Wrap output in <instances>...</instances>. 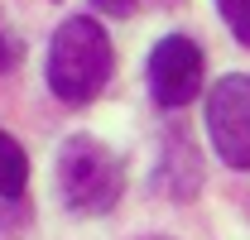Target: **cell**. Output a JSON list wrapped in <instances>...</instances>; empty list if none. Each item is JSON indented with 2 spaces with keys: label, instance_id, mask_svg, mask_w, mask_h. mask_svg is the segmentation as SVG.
Wrapping results in <instances>:
<instances>
[{
  "label": "cell",
  "instance_id": "4",
  "mask_svg": "<svg viewBox=\"0 0 250 240\" xmlns=\"http://www.w3.org/2000/svg\"><path fill=\"white\" fill-rule=\"evenodd\" d=\"M149 91L159 106H188L202 91V48L188 34L159 39L149 53Z\"/></svg>",
  "mask_w": 250,
  "mask_h": 240
},
{
  "label": "cell",
  "instance_id": "3",
  "mask_svg": "<svg viewBox=\"0 0 250 240\" xmlns=\"http://www.w3.org/2000/svg\"><path fill=\"white\" fill-rule=\"evenodd\" d=\"M207 135L231 168H250V72L221 77L207 96Z\"/></svg>",
  "mask_w": 250,
  "mask_h": 240
},
{
  "label": "cell",
  "instance_id": "2",
  "mask_svg": "<svg viewBox=\"0 0 250 240\" xmlns=\"http://www.w3.org/2000/svg\"><path fill=\"white\" fill-rule=\"evenodd\" d=\"M58 192L72 211L101 216V211H111L121 202L125 163L96 135H67L62 149H58Z\"/></svg>",
  "mask_w": 250,
  "mask_h": 240
},
{
  "label": "cell",
  "instance_id": "1",
  "mask_svg": "<svg viewBox=\"0 0 250 240\" xmlns=\"http://www.w3.org/2000/svg\"><path fill=\"white\" fill-rule=\"evenodd\" d=\"M111 62L116 58H111L106 29L87 15H72L58 24L53 43H48V87L67 106H87L111 82Z\"/></svg>",
  "mask_w": 250,
  "mask_h": 240
},
{
  "label": "cell",
  "instance_id": "5",
  "mask_svg": "<svg viewBox=\"0 0 250 240\" xmlns=\"http://www.w3.org/2000/svg\"><path fill=\"white\" fill-rule=\"evenodd\" d=\"M24 182H29V159L20 149V140L0 130V197H20Z\"/></svg>",
  "mask_w": 250,
  "mask_h": 240
},
{
  "label": "cell",
  "instance_id": "8",
  "mask_svg": "<svg viewBox=\"0 0 250 240\" xmlns=\"http://www.w3.org/2000/svg\"><path fill=\"white\" fill-rule=\"evenodd\" d=\"M92 5L101 15H130V10H135V0H92Z\"/></svg>",
  "mask_w": 250,
  "mask_h": 240
},
{
  "label": "cell",
  "instance_id": "6",
  "mask_svg": "<svg viewBox=\"0 0 250 240\" xmlns=\"http://www.w3.org/2000/svg\"><path fill=\"white\" fill-rule=\"evenodd\" d=\"M217 10H221V20H226V29L250 48V0H217Z\"/></svg>",
  "mask_w": 250,
  "mask_h": 240
},
{
  "label": "cell",
  "instance_id": "7",
  "mask_svg": "<svg viewBox=\"0 0 250 240\" xmlns=\"http://www.w3.org/2000/svg\"><path fill=\"white\" fill-rule=\"evenodd\" d=\"M20 53H24V48H20V39L0 24V72H5V67H15V62H20Z\"/></svg>",
  "mask_w": 250,
  "mask_h": 240
}]
</instances>
